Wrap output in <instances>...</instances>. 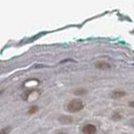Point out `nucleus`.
<instances>
[{"instance_id":"2","label":"nucleus","mask_w":134,"mask_h":134,"mask_svg":"<svg viewBox=\"0 0 134 134\" xmlns=\"http://www.w3.org/2000/svg\"><path fill=\"white\" fill-rule=\"evenodd\" d=\"M84 134H95L97 132V127L93 124H87L82 129Z\"/></svg>"},{"instance_id":"8","label":"nucleus","mask_w":134,"mask_h":134,"mask_svg":"<svg viewBox=\"0 0 134 134\" xmlns=\"http://www.w3.org/2000/svg\"><path fill=\"white\" fill-rule=\"evenodd\" d=\"M57 134H68V133H66V132H62V131H60V132H58Z\"/></svg>"},{"instance_id":"5","label":"nucleus","mask_w":134,"mask_h":134,"mask_svg":"<svg viewBox=\"0 0 134 134\" xmlns=\"http://www.w3.org/2000/svg\"><path fill=\"white\" fill-rule=\"evenodd\" d=\"M11 131V127L10 126H7V127L1 128L0 129V134H9Z\"/></svg>"},{"instance_id":"6","label":"nucleus","mask_w":134,"mask_h":134,"mask_svg":"<svg viewBox=\"0 0 134 134\" xmlns=\"http://www.w3.org/2000/svg\"><path fill=\"white\" fill-rule=\"evenodd\" d=\"M87 94V91L85 89H79V90H76L75 91V95H79V96H83V95Z\"/></svg>"},{"instance_id":"9","label":"nucleus","mask_w":134,"mask_h":134,"mask_svg":"<svg viewBox=\"0 0 134 134\" xmlns=\"http://www.w3.org/2000/svg\"><path fill=\"white\" fill-rule=\"evenodd\" d=\"M2 92H3V90H0V94H1V93H2Z\"/></svg>"},{"instance_id":"3","label":"nucleus","mask_w":134,"mask_h":134,"mask_svg":"<svg viewBox=\"0 0 134 134\" xmlns=\"http://www.w3.org/2000/svg\"><path fill=\"white\" fill-rule=\"evenodd\" d=\"M95 68L98 70H110L111 69V65L108 64L106 62H97L95 64Z\"/></svg>"},{"instance_id":"7","label":"nucleus","mask_w":134,"mask_h":134,"mask_svg":"<svg viewBox=\"0 0 134 134\" xmlns=\"http://www.w3.org/2000/svg\"><path fill=\"white\" fill-rule=\"evenodd\" d=\"M37 110H38L37 106H32V107H30V109L28 110V114H34V113L37 112Z\"/></svg>"},{"instance_id":"4","label":"nucleus","mask_w":134,"mask_h":134,"mask_svg":"<svg viewBox=\"0 0 134 134\" xmlns=\"http://www.w3.org/2000/svg\"><path fill=\"white\" fill-rule=\"evenodd\" d=\"M124 96H126V92H124V91H114L112 94H111V97L113 98V99H118V98H122V97H124Z\"/></svg>"},{"instance_id":"1","label":"nucleus","mask_w":134,"mask_h":134,"mask_svg":"<svg viewBox=\"0 0 134 134\" xmlns=\"http://www.w3.org/2000/svg\"><path fill=\"white\" fill-rule=\"evenodd\" d=\"M67 108L70 112L76 113V112L81 111L84 108V103H83V101L81 100V99H73L68 104Z\"/></svg>"}]
</instances>
